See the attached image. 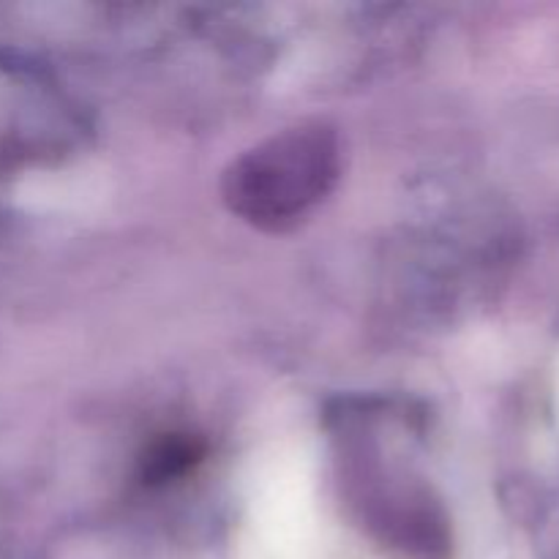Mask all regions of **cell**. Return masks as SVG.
I'll return each mask as SVG.
<instances>
[{"label":"cell","mask_w":559,"mask_h":559,"mask_svg":"<svg viewBox=\"0 0 559 559\" xmlns=\"http://www.w3.org/2000/svg\"><path fill=\"white\" fill-rule=\"evenodd\" d=\"M328 151L320 136H293L260 153L238 175L240 197L251 216H287L314 200L328 178Z\"/></svg>","instance_id":"6da1fadb"}]
</instances>
